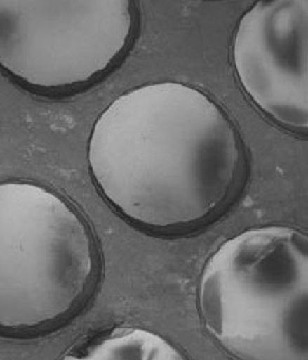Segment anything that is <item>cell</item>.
<instances>
[{
	"label": "cell",
	"mask_w": 308,
	"mask_h": 360,
	"mask_svg": "<svg viewBox=\"0 0 308 360\" xmlns=\"http://www.w3.org/2000/svg\"><path fill=\"white\" fill-rule=\"evenodd\" d=\"M88 158L105 200L134 225L159 233L191 230L219 215L243 165L224 110L178 82L115 98L93 127Z\"/></svg>",
	"instance_id": "obj_1"
},
{
	"label": "cell",
	"mask_w": 308,
	"mask_h": 360,
	"mask_svg": "<svg viewBox=\"0 0 308 360\" xmlns=\"http://www.w3.org/2000/svg\"><path fill=\"white\" fill-rule=\"evenodd\" d=\"M199 308L238 359L307 360V234L265 226L227 240L203 268Z\"/></svg>",
	"instance_id": "obj_2"
},
{
	"label": "cell",
	"mask_w": 308,
	"mask_h": 360,
	"mask_svg": "<svg viewBox=\"0 0 308 360\" xmlns=\"http://www.w3.org/2000/svg\"><path fill=\"white\" fill-rule=\"evenodd\" d=\"M97 250L83 217L31 181L0 183V331L36 333L88 300Z\"/></svg>",
	"instance_id": "obj_3"
},
{
	"label": "cell",
	"mask_w": 308,
	"mask_h": 360,
	"mask_svg": "<svg viewBox=\"0 0 308 360\" xmlns=\"http://www.w3.org/2000/svg\"><path fill=\"white\" fill-rule=\"evenodd\" d=\"M135 28L129 0L0 1V67L46 94L85 89L122 58Z\"/></svg>",
	"instance_id": "obj_4"
},
{
	"label": "cell",
	"mask_w": 308,
	"mask_h": 360,
	"mask_svg": "<svg viewBox=\"0 0 308 360\" xmlns=\"http://www.w3.org/2000/svg\"><path fill=\"white\" fill-rule=\"evenodd\" d=\"M232 61L242 88L267 117L307 134V0L253 4L236 25Z\"/></svg>",
	"instance_id": "obj_5"
},
{
	"label": "cell",
	"mask_w": 308,
	"mask_h": 360,
	"mask_svg": "<svg viewBox=\"0 0 308 360\" xmlns=\"http://www.w3.org/2000/svg\"><path fill=\"white\" fill-rule=\"evenodd\" d=\"M69 359H184L176 348L158 334L140 328H116L98 335Z\"/></svg>",
	"instance_id": "obj_6"
}]
</instances>
